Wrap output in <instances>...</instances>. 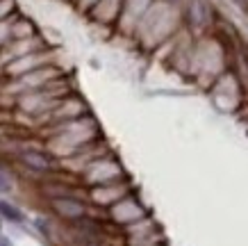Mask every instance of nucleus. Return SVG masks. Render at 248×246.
<instances>
[{
    "label": "nucleus",
    "mask_w": 248,
    "mask_h": 246,
    "mask_svg": "<svg viewBox=\"0 0 248 246\" xmlns=\"http://www.w3.org/2000/svg\"><path fill=\"white\" fill-rule=\"evenodd\" d=\"M0 192H12V180L5 173H0Z\"/></svg>",
    "instance_id": "obj_4"
},
{
    "label": "nucleus",
    "mask_w": 248,
    "mask_h": 246,
    "mask_svg": "<svg viewBox=\"0 0 248 246\" xmlns=\"http://www.w3.org/2000/svg\"><path fill=\"white\" fill-rule=\"evenodd\" d=\"M23 162L34 166V169H41V171L53 166L50 155H46V153H41V150H25V153H23Z\"/></svg>",
    "instance_id": "obj_1"
},
{
    "label": "nucleus",
    "mask_w": 248,
    "mask_h": 246,
    "mask_svg": "<svg viewBox=\"0 0 248 246\" xmlns=\"http://www.w3.org/2000/svg\"><path fill=\"white\" fill-rule=\"evenodd\" d=\"M55 208L60 210L62 214H66V216H80L84 212L82 203L68 201V198H60V201H55Z\"/></svg>",
    "instance_id": "obj_2"
},
{
    "label": "nucleus",
    "mask_w": 248,
    "mask_h": 246,
    "mask_svg": "<svg viewBox=\"0 0 248 246\" xmlns=\"http://www.w3.org/2000/svg\"><path fill=\"white\" fill-rule=\"evenodd\" d=\"M0 214L5 216V219H9V221H23V214H21V212H18L14 205L2 203V201H0Z\"/></svg>",
    "instance_id": "obj_3"
}]
</instances>
